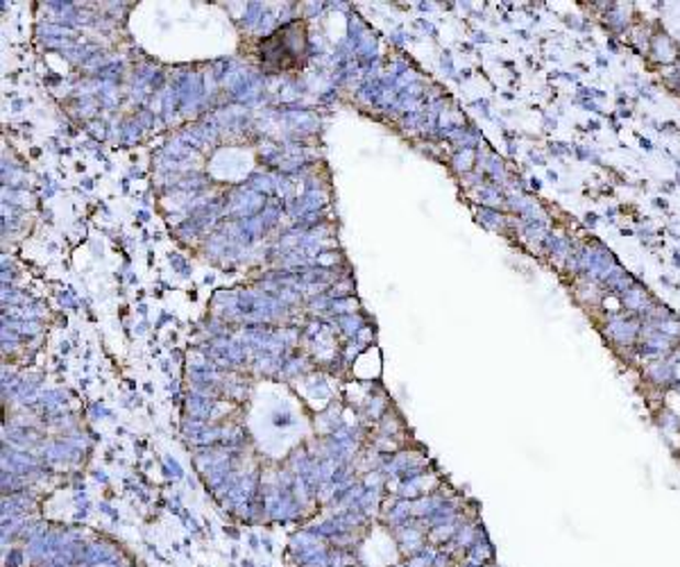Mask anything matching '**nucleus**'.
Returning <instances> with one entry per match:
<instances>
[{"instance_id":"nucleus-1","label":"nucleus","mask_w":680,"mask_h":567,"mask_svg":"<svg viewBox=\"0 0 680 567\" xmlns=\"http://www.w3.org/2000/svg\"><path fill=\"white\" fill-rule=\"evenodd\" d=\"M282 34V44L277 42V36L273 34L271 40H266L261 44V66H271L275 64L279 70L299 66L301 59H305V48H307V34L301 23H293L284 30H279Z\"/></svg>"}]
</instances>
